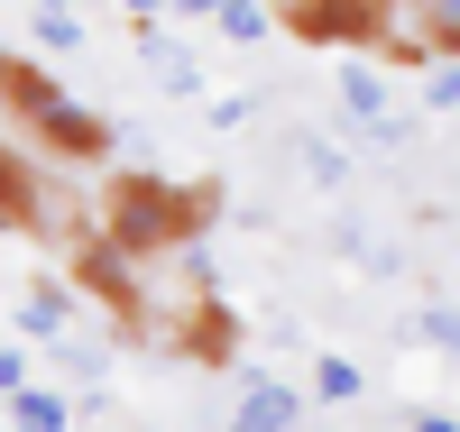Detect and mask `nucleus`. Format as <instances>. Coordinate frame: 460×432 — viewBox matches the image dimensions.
<instances>
[{"instance_id": "nucleus-7", "label": "nucleus", "mask_w": 460, "mask_h": 432, "mask_svg": "<svg viewBox=\"0 0 460 432\" xmlns=\"http://www.w3.org/2000/svg\"><path fill=\"white\" fill-rule=\"evenodd\" d=\"M341 110H350L359 129H377V138H405V120H396L387 74H377V65H341Z\"/></svg>"}, {"instance_id": "nucleus-14", "label": "nucleus", "mask_w": 460, "mask_h": 432, "mask_svg": "<svg viewBox=\"0 0 460 432\" xmlns=\"http://www.w3.org/2000/svg\"><path fill=\"white\" fill-rule=\"evenodd\" d=\"M414 340H433V349H460V304H424V313H414Z\"/></svg>"}, {"instance_id": "nucleus-13", "label": "nucleus", "mask_w": 460, "mask_h": 432, "mask_svg": "<svg viewBox=\"0 0 460 432\" xmlns=\"http://www.w3.org/2000/svg\"><path fill=\"white\" fill-rule=\"evenodd\" d=\"M37 212V184H28V166H19V147H0V230H19Z\"/></svg>"}, {"instance_id": "nucleus-6", "label": "nucleus", "mask_w": 460, "mask_h": 432, "mask_svg": "<svg viewBox=\"0 0 460 432\" xmlns=\"http://www.w3.org/2000/svg\"><path fill=\"white\" fill-rule=\"evenodd\" d=\"M396 56H451L460 65V0H396Z\"/></svg>"}, {"instance_id": "nucleus-3", "label": "nucleus", "mask_w": 460, "mask_h": 432, "mask_svg": "<svg viewBox=\"0 0 460 432\" xmlns=\"http://www.w3.org/2000/svg\"><path fill=\"white\" fill-rule=\"evenodd\" d=\"M295 37H341V47H396V0H295Z\"/></svg>"}, {"instance_id": "nucleus-11", "label": "nucleus", "mask_w": 460, "mask_h": 432, "mask_svg": "<svg viewBox=\"0 0 460 432\" xmlns=\"http://www.w3.org/2000/svg\"><path fill=\"white\" fill-rule=\"evenodd\" d=\"M304 396H314V405H359V396H368V368H359V359H341V349H323Z\"/></svg>"}, {"instance_id": "nucleus-12", "label": "nucleus", "mask_w": 460, "mask_h": 432, "mask_svg": "<svg viewBox=\"0 0 460 432\" xmlns=\"http://www.w3.org/2000/svg\"><path fill=\"white\" fill-rule=\"evenodd\" d=\"M212 28L230 37V47H267V37H277L286 19L267 10V0H221V10H212Z\"/></svg>"}, {"instance_id": "nucleus-18", "label": "nucleus", "mask_w": 460, "mask_h": 432, "mask_svg": "<svg viewBox=\"0 0 460 432\" xmlns=\"http://www.w3.org/2000/svg\"><path fill=\"white\" fill-rule=\"evenodd\" d=\"M405 432H460V414H451V405H424V414H414Z\"/></svg>"}, {"instance_id": "nucleus-1", "label": "nucleus", "mask_w": 460, "mask_h": 432, "mask_svg": "<svg viewBox=\"0 0 460 432\" xmlns=\"http://www.w3.org/2000/svg\"><path fill=\"white\" fill-rule=\"evenodd\" d=\"M203 212H212V193H194V184L138 166V175L111 184V203H102V240H120L129 258H147V249H184V240H203Z\"/></svg>"}, {"instance_id": "nucleus-5", "label": "nucleus", "mask_w": 460, "mask_h": 432, "mask_svg": "<svg viewBox=\"0 0 460 432\" xmlns=\"http://www.w3.org/2000/svg\"><path fill=\"white\" fill-rule=\"evenodd\" d=\"M138 65L157 74V93H166V101H203V84H212V74H203V56L184 47L166 19H138Z\"/></svg>"}, {"instance_id": "nucleus-19", "label": "nucleus", "mask_w": 460, "mask_h": 432, "mask_svg": "<svg viewBox=\"0 0 460 432\" xmlns=\"http://www.w3.org/2000/svg\"><path fill=\"white\" fill-rule=\"evenodd\" d=\"M166 10H175L184 28H212V10H221V0H166Z\"/></svg>"}, {"instance_id": "nucleus-9", "label": "nucleus", "mask_w": 460, "mask_h": 432, "mask_svg": "<svg viewBox=\"0 0 460 432\" xmlns=\"http://www.w3.org/2000/svg\"><path fill=\"white\" fill-rule=\"evenodd\" d=\"M65 322H74V295L65 286H37V295H19V340H65Z\"/></svg>"}, {"instance_id": "nucleus-15", "label": "nucleus", "mask_w": 460, "mask_h": 432, "mask_svg": "<svg viewBox=\"0 0 460 432\" xmlns=\"http://www.w3.org/2000/svg\"><path fill=\"white\" fill-rule=\"evenodd\" d=\"M424 110H460V65L451 56H433V74H424Z\"/></svg>"}, {"instance_id": "nucleus-8", "label": "nucleus", "mask_w": 460, "mask_h": 432, "mask_svg": "<svg viewBox=\"0 0 460 432\" xmlns=\"http://www.w3.org/2000/svg\"><path fill=\"white\" fill-rule=\"evenodd\" d=\"M0 405H10V432H74V405L56 396V386H19V396H0Z\"/></svg>"}, {"instance_id": "nucleus-20", "label": "nucleus", "mask_w": 460, "mask_h": 432, "mask_svg": "<svg viewBox=\"0 0 460 432\" xmlns=\"http://www.w3.org/2000/svg\"><path fill=\"white\" fill-rule=\"evenodd\" d=\"M120 10H129V19H166V0H120Z\"/></svg>"}, {"instance_id": "nucleus-10", "label": "nucleus", "mask_w": 460, "mask_h": 432, "mask_svg": "<svg viewBox=\"0 0 460 432\" xmlns=\"http://www.w3.org/2000/svg\"><path fill=\"white\" fill-rule=\"evenodd\" d=\"M28 37H37V56H74V47H84V10H74V0H37Z\"/></svg>"}, {"instance_id": "nucleus-22", "label": "nucleus", "mask_w": 460, "mask_h": 432, "mask_svg": "<svg viewBox=\"0 0 460 432\" xmlns=\"http://www.w3.org/2000/svg\"><path fill=\"white\" fill-rule=\"evenodd\" d=\"M451 414H460V405H451Z\"/></svg>"}, {"instance_id": "nucleus-17", "label": "nucleus", "mask_w": 460, "mask_h": 432, "mask_svg": "<svg viewBox=\"0 0 460 432\" xmlns=\"http://www.w3.org/2000/svg\"><path fill=\"white\" fill-rule=\"evenodd\" d=\"M249 110H258L249 93H230V101H212V129H249Z\"/></svg>"}, {"instance_id": "nucleus-4", "label": "nucleus", "mask_w": 460, "mask_h": 432, "mask_svg": "<svg viewBox=\"0 0 460 432\" xmlns=\"http://www.w3.org/2000/svg\"><path fill=\"white\" fill-rule=\"evenodd\" d=\"M304 414H314V396L286 377H240V396H230V432H304Z\"/></svg>"}, {"instance_id": "nucleus-21", "label": "nucleus", "mask_w": 460, "mask_h": 432, "mask_svg": "<svg viewBox=\"0 0 460 432\" xmlns=\"http://www.w3.org/2000/svg\"><path fill=\"white\" fill-rule=\"evenodd\" d=\"M0 65H10V56H0Z\"/></svg>"}, {"instance_id": "nucleus-16", "label": "nucleus", "mask_w": 460, "mask_h": 432, "mask_svg": "<svg viewBox=\"0 0 460 432\" xmlns=\"http://www.w3.org/2000/svg\"><path fill=\"white\" fill-rule=\"evenodd\" d=\"M28 377H37V359H28V340H0V396H19Z\"/></svg>"}, {"instance_id": "nucleus-2", "label": "nucleus", "mask_w": 460, "mask_h": 432, "mask_svg": "<svg viewBox=\"0 0 460 432\" xmlns=\"http://www.w3.org/2000/svg\"><path fill=\"white\" fill-rule=\"evenodd\" d=\"M0 101H10L56 156H74V166L111 156V120H102V110H84V101L56 84V74H37V65H0Z\"/></svg>"}]
</instances>
